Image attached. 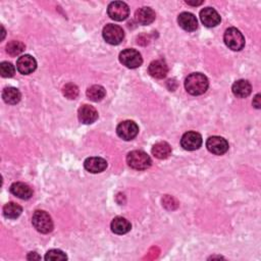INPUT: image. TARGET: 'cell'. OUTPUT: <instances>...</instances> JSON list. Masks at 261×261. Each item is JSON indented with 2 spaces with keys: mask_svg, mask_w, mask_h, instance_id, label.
Instances as JSON below:
<instances>
[{
  "mask_svg": "<svg viewBox=\"0 0 261 261\" xmlns=\"http://www.w3.org/2000/svg\"><path fill=\"white\" fill-rule=\"evenodd\" d=\"M260 94H257L253 100V106H255L256 108H260Z\"/></svg>",
  "mask_w": 261,
  "mask_h": 261,
  "instance_id": "f1b7e54d",
  "label": "cell"
},
{
  "mask_svg": "<svg viewBox=\"0 0 261 261\" xmlns=\"http://www.w3.org/2000/svg\"><path fill=\"white\" fill-rule=\"evenodd\" d=\"M102 35L104 40L111 45H119L125 38V32H123V30L118 24H106L103 29Z\"/></svg>",
  "mask_w": 261,
  "mask_h": 261,
  "instance_id": "5b68a950",
  "label": "cell"
},
{
  "mask_svg": "<svg viewBox=\"0 0 261 261\" xmlns=\"http://www.w3.org/2000/svg\"><path fill=\"white\" fill-rule=\"evenodd\" d=\"M107 14L110 17V19H113L118 22H121L129 17L130 8L128 4L125 2L114 1L108 5Z\"/></svg>",
  "mask_w": 261,
  "mask_h": 261,
  "instance_id": "ba28073f",
  "label": "cell"
},
{
  "mask_svg": "<svg viewBox=\"0 0 261 261\" xmlns=\"http://www.w3.org/2000/svg\"><path fill=\"white\" fill-rule=\"evenodd\" d=\"M78 117L81 122L85 123V125H90L98 119V113L93 106L85 104L79 108Z\"/></svg>",
  "mask_w": 261,
  "mask_h": 261,
  "instance_id": "5bb4252c",
  "label": "cell"
},
{
  "mask_svg": "<svg viewBox=\"0 0 261 261\" xmlns=\"http://www.w3.org/2000/svg\"><path fill=\"white\" fill-rule=\"evenodd\" d=\"M27 258H28L29 260H31V259H41V257H40L39 255H37L36 252H31V253L28 255Z\"/></svg>",
  "mask_w": 261,
  "mask_h": 261,
  "instance_id": "f546056e",
  "label": "cell"
},
{
  "mask_svg": "<svg viewBox=\"0 0 261 261\" xmlns=\"http://www.w3.org/2000/svg\"><path fill=\"white\" fill-rule=\"evenodd\" d=\"M232 90L235 96H237L239 98H245L251 94L252 86L246 80H239V81H236L233 84Z\"/></svg>",
  "mask_w": 261,
  "mask_h": 261,
  "instance_id": "d6986e66",
  "label": "cell"
},
{
  "mask_svg": "<svg viewBox=\"0 0 261 261\" xmlns=\"http://www.w3.org/2000/svg\"><path fill=\"white\" fill-rule=\"evenodd\" d=\"M64 95L69 99H76L79 95V89L74 84H67L64 87Z\"/></svg>",
  "mask_w": 261,
  "mask_h": 261,
  "instance_id": "4316f807",
  "label": "cell"
},
{
  "mask_svg": "<svg viewBox=\"0 0 261 261\" xmlns=\"http://www.w3.org/2000/svg\"><path fill=\"white\" fill-rule=\"evenodd\" d=\"M105 95H106V91L100 85H93L90 87V88H88V90H87V96H88V98L91 101H94V102L101 101L102 99L105 97Z\"/></svg>",
  "mask_w": 261,
  "mask_h": 261,
  "instance_id": "603a6c76",
  "label": "cell"
},
{
  "mask_svg": "<svg viewBox=\"0 0 261 261\" xmlns=\"http://www.w3.org/2000/svg\"><path fill=\"white\" fill-rule=\"evenodd\" d=\"M23 213V208L14 202H9L3 206V215L9 219L18 218Z\"/></svg>",
  "mask_w": 261,
  "mask_h": 261,
  "instance_id": "cb8c5ba5",
  "label": "cell"
},
{
  "mask_svg": "<svg viewBox=\"0 0 261 261\" xmlns=\"http://www.w3.org/2000/svg\"><path fill=\"white\" fill-rule=\"evenodd\" d=\"M226 45L234 51H240L245 46V38L243 34L236 28H230L223 36Z\"/></svg>",
  "mask_w": 261,
  "mask_h": 261,
  "instance_id": "277c9868",
  "label": "cell"
},
{
  "mask_svg": "<svg viewBox=\"0 0 261 261\" xmlns=\"http://www.w3.org/2000/svg\"><path fill=\"white\" fill-rule=\"evenodd\" d=\"M181 145L188 151L197 150L202 145V137L199 133L196 132H188L185 133L181 139Z\"/></svg>",
  "mask_w": 261,
  "mask_h": 261,
  "instance_id": "30bf717a",
  "label": "cell"
},
{
  "mask_svg": "<svg viewBox=\"0 0 261 261\" xmlns=\"http://www.w3.org/2000/svg\"><path fill=\"white\" fill-rule=\"evenodd\" d=\"M68 256L58 249L49 250L45 255V260H67Z\"/></svg>",
  "mask_w": 261,
  "mask_h": 261,
  "instance_id": "83f0119b",
  "label": "cell"
},
{
  "mask_svg": "<svg viewBox=\"0 0 261 261\" xmlns=\"http://www.w3.org/2000/svg\"><path fill=\"white\" fill-rule=\"evenodd\" d=\"M209 86L208 79L200 72L191 73L185 81V88L191 95L198 96L204 94Z\"/></svg>",
  "mask_w": 261,
  "mask_h": 261,
  "instance_id": "6da1fadb",
  "label": "cell"
},
{
  "mask_svg": "<svg viewBox=\"0 0 261 261\" xmlns=\"http://www.w3.org/2000/svg\"><path fill=\"white\" fill-rule=\"evenodd\" d=\"M206 147L209 152L215 155H222L229 150V143L225 138H222V137L213 136L208 138L206 142Z\"/></svg>",
  "mask_w": 261,
  "mask_h": 261,
  "instance_id": "9c48e42d",
  "label": "cell"
},
{
  "mask_svg": "<svg viewBox=\"0 0 261 261\" xmlns=\"http://www.w3.org/2000/svg\"><path fill=\"white\" fill-rule=\"evenodd\" d=\"M16 72L15 67L12 66L8 61H3L0 65V73L3 78H11Z\"/></svg>",
  "mask_w": 261,
  "mask_h": 261,
  "instance_id": "484cf974",
  "label": "cell"
},
{
  "mask_svg": "<svg viewBox=\"0 0 261 261\" xmlns=\"http://www.w3.org/2000/svg\"><path fill=\"white\" fill-rule=\"evenodd\" d=\"M186 3H188L190 5H200L203 3V1H199V2H190V1H186Z\"/></svg>",
  "mask_w": 261,
  "mask_h": 261,
  "instance_id": "4dcf8cb0",
  "label": "cell"
},
{
  "mask_svg": "<svg viewBox=\"0 0 261 261\" xmlns=\"http://www.w3.org/2000/svg\"><path fill=\"white\" fill-rule=\"evenodd\" d=\"M148 71L155 79H164L166 77L168 68L167 65L166 64V61L158 59L152 61V63L149 65Z\"/></svg>",
  "mask_w": 261,
  "mask_h": 261,
  "instance_id": "2e32d148",
  "label": "cell"
},
{
  "mask_svg": "<svg viewBox=\"0 0 261 261\" xmlns=\"http://www.w3.org/2000/svg\"><path fill=\"white\" fill-rule=\"evenodd\" d=\"M152 154L158 159H166L171 154V147L166 142H158L152 147Z\"/></svg>",
  "mask_w": 261,
  "mask_h": 261,
  "instance_id": "7402d4cb",
  "label": "cell"
},
{
  "mask_svg": "<svg viewBox=\"0 0 261 261\" xmlns=\"http://www.w3.org/2000/svg\"><path fill=\"white\" fill-rule=\"evenodd\" d=\"M178 23L182 29L188 32H193L198 28L197 19L191 12H182L178 18Z\"/></svg>",
  "mask_w": 261,
  "mask_h": 261,
  "instance_id": "9a60e30c",
  "label": "cell"
},
{
  "mask_svg": "<svg viewBox=\"0 0 261 261\" xmlns=\"http://www.w3.org/2000/svg\"><path fill=\"white\" fill-rule=\"evenodd\" d=\"M24 49V44L20 42V41H10L6 45V51L9 55L11 56H17L20 55Z\"/></svg>",
  "mask_w": 261,
  "mask_h": 261,
  "instance_id": "d4e9b609",
  "label": "cell"
},
{
  "mask_svg": "<svg viewBox=\"0 0 261 261\" xmlns=\"http://www.w3.org/2000/svg\"><path fill=\"white\" fill-rule=\"evenodd\" d=\"M127 163L129 166L136 170H144L151 166V158L147 153L141 150H134L127 156Z\"/></svg>",
  "mask_w": 261,
  "mask_h": 261,
  "instance_id": "7a4b0ae2",
  "label": "cell"
},
{
  "mask_svg": "<svg viewBox=\"0 0 261 261\" xmlns=\"http://www.w3.org/2000/svg\"><path fill=\"white\" fill-rule=\"evenodd\" d=\"M110 227H111V231L117 235H125L129 233L132 229L131 222L125 217H121V216H118L114 218V220L111 221Z\"/></svg>",
  "mask_w": 261,
  "mask_h": 261,
  "instance_id": "ffe728a7",
  "label": "cell"
},
{
  "mask_svg": "<svg viewBox=\"0 0 261 261\" xmlns=\"http://www.w3.org/2000/svg\"><path fill=\"white\" fill-rule=\"evenodd\" d=\"M200 20L204 26L208 28H214L220 23V16L214 8L206 7L200 11Z\"/></svg>",
  "mask_w": 261,
  "mask_h": 261,
  "instance_id": "8fae6325",
  "label": "cell"
},
{
  "mask_svg": "<svg viewBox=\"0 0 261 261\" xmlns=\"http://www.w3.org/2000/svg\"><path fill=\"white\" fill-rule=\"evenodd\" d=\"M117 133L119 138L125 141H130L136 138L139 133V127L133 120H125L120 122L117 128Z\"/></svg>",
  "mask_w": 261,
  "mask_h": 261,
  "instance_id": "52a82bcc",
  "label": "cell"
},
{
  "mask_svg": "<svg viewBox=\"0 0 261 261\" xmlns=\"http://www.w3.org/2000/svg\"><path fill=\"white\" fill-rule=\"evenodd\" d=\"M2 98L4 102H6L7 104L14 105L20 102L22 94L20 90L15 88V87H7V88H5L2 92Z\"/></svg>",
  "mask_w": 261,
  "mask_h": 261,
  "instance_id": "44dd1931",
  "label": "cell"
},
{
  "mask_svg": "<svg viewBox=\"0 0 261 261\" xmlns=\"http://www.w3.org/2000/svg\"><path fill=\"white\" fill-rule=\"evenodd\" d=\"M84 166L91 173L102 172L107 167V161L101 157H89L85 160Z\"/></svg>",
  "mask_w": 261,
  "mask_h": 261,
  "instance_id": "4fadbf2b",
  "label": "cell"
},
{
  "mask_svg": "<svg viewBox=\"0 0 261 261\" xmlns=\"http://www.w3.org/2000/svg\"><path fill=\"white\" fill-rule=\"evenodd\" d=\"M32 223L34 228L42 234H48L53 230V221L46 211L37 210L33 214Z\"/></svg>",
  "mask_w": 261,
  "mask_h": 261,
  "instance_id": "3957f363",
  "label": "cell"
},
{
  "mask_svg": "<svg viewBox=\"0 0 261 261\" xmlns=\"http://www.w3.org/2000/svg\"><path fill=\"white\" fill-rule=\"evenodd\" d=\"M136 20L143 26H147L154 22L156 15L152 8L150 7H141L136 11Z\"/></svg>",
  "mask_w": 261,
  "mask_h": 261,
  "instance_id": "ac0fdd59",
  "label": "cell"
},
{
  "mask_svg": "<svg viewBox=\"0 0 261 261\" xmlns=\"http://www.w3.org/2000/svg\"><path fill=\"white\" fill-rule=\"evenodd\" d=\"M10 192L23 200H28L33 196V190L30 188V186L24 183H14L10 186Z\"/></svg>",
  "mask_w": 261,
  "mask_h": 261,
  "instance_id": "e0dca14e",
  "label": "cell"
},
{
  "mask_svg": "<svg viewBox=\"0 0 261 261\" xmlns=\"http://www.w3.org/2000/svg\"><path fill=\"white\" fill-rule=\"evenodd\" d=\"M119 61L123 66L129 69H137L142 65L143 59L139 51L131 48L125 49V50L120 52Z\"/></svg>",
  "mask_w": 261,
  "mask_h": 261,
  "instance_id": "8992f818",
  "label": "cell"
},
{
  "mask_svg": "<svg viewBox=\"0 0 261 261\" xmlns=\"http://www.w3.org/2000/svg\"><path fill=\"white\" fill-rule=\"evenodd\" d=\"M17 69L23 74H30L37 69V61L33 56L24 54L18 59Z\"/></svg>",
  "mask_w": 261,
  "mask_h": 261,
  "instance_id": "7c38bea8",
  "label": "cell"
}]
</instances>
